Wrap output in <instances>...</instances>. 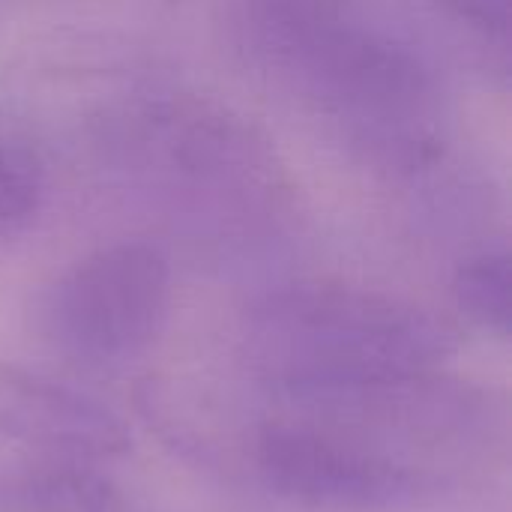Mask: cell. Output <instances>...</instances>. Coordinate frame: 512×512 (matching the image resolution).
<instances>
[{"mask_svg":"<svg viewBox=\"0 0 512 512\" xmlns=\"http://www.w3.org/2000/svg\"><path fill=\"white\" fill-rule=\"evenodd\" d=\"M246 36L264 72L354 138L399 159L426 153L435 84L408 45L348 18V6L249 3Z\"/></svg>","mask_w":512,"mask_h":512,"instance_id":"1","label":"cell"},{"mask_svg":"<svg viewBox=\"0 0 512 512\" xmlns=\"http://www.w3.org/2000/svg\"><path fill=\"white\" fill-rule=\"evenodd\" d=\"M249 363L273 393L441 369L459 351L450 321L408 300L300 282L261 297L246 315Z\"/></svg>","mask_w":512,"mask_h":512,"instance_id":"2","label":"cell"},{"mask_svg":"<svg viewBox=\"0 0 512 512\" xmlns=\"http://www.w3.org/2000/svg\"><path fill=\"white\" fill-rule=\"evenodd\" d=\"M288 417L348 438L378 456L450 477L432 456L471 453L492 435L495 408L471 384L432 372L273 393Z\"/></svg>","mask_w":512,"mask_h":512,"instance_id":"3","label":"cell"},{"mask_svg":"<svg viewBox=\"0 0 512 512\" xmlns=\"http://www.w3.org/2000/svg\"><path fill=\"white\" fill-rule=\"evenodd\" d=\"M171 267L138 240L96 249L69 267L45 297V333L72 363L111 369L141 357L165 330Z\"/></svg>","mask_w":512,"mask_h":512,"instance_id":"4","label":"cell"},{"mask_svg":"<svg viewBox=\"0 0 512 512\" xmlns=\"http://www.w3.org/2000/svg\"><path fill=\"white\" fill-rule=\"evenodd\" d=\"M255 462L279 498L315 510H405L450 489V477L438 471L378 456L294 417L270 420L261 429Z\"/></svg>","mask_w":512,"mask_h":512,"instance_id":"5","label":"cell"},{"mask_svg":"<svg viewBox=\"0 0 512 512\" xmlns=\"http://www.w3.org/2000/svg\"><path fill=\"white\" fill-rule=\"evenodd\" d=\"M0 438L66 462H108L132 450L111 408L15 366H0Z\"/></svg>","mask_w":512,"mask_h":512,"instance_id":"6","label":"cell"},{"mask_svg":"<svg viewBox=\"0 0 512 512\" xmlns=\"http://www.w3.org/2000/svg\"><path fill=\"white\" fill-rule=\"evenodd\" d=\"M0 512H120V495L75 462L0 465Z\"/></svg>","mask_w":512,"mask_h":512,"instance_id":"7","label":"cell"},{"mask_svg":"<svg viewBox=\"0 0 512 512\" xmlns=\"http://www.w3.org/2000/svg\"><path fill=\"white\" fill-rule=\"evenodd\" d=\"M462 315L486 333L507 339L512 330V264L507 252H483L465 261L453 282Z\"/></svg>","mask_w":512,"mask_h":512,"instance_id":"8","label":"cell"},{"mask_svg":"<svg viewBox=\"0 0 512 512\" xmlns=\"http://www.w3.org/2000/svg\"><path fill=\"white\" fill-rule=\"evenodd\" d=\"M45 171L39 156L15 141H0V240L30 225L42 204Z\"/></svg>","mask_w":512,"mask_h":512,"instance_id":"9","label":"cell"},{"mask_svg":"<svg viewBox=\"0 0 512 512\" xmlns=\"http://www.w3.org/2000/svg\"><path fill=\"white\" fill-rule=\"evenodd\" d=\"M456 18L468 21L471 27H480L495 36H507L510 30L512 0H435Z\"/></svg>","mask_w":512,"mask_h":512,"instance_id":"10","label":"cell"},{"mask_svg":"<svg viewBox=\"0 0 512 512\" xmlns=\"http://www.w3.org/2000/svg\"><path fill=\"white\" fill-rule=\"evenodd\" d=\"M261 6H279V9H345L351 0H249Z\"/></svg>","mask_w":512,"mask_h":512,"instance_id":"11","label":"cell"}]
</instances>
